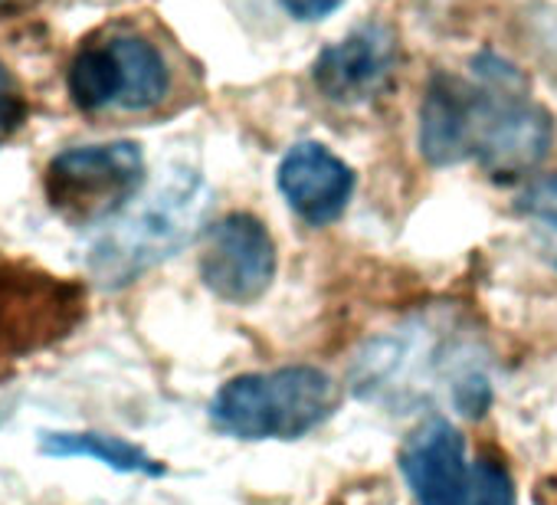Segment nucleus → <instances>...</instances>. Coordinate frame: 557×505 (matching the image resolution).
Instances as JSON below:
<instances>
[{
	"mask_svg": "<svg viewBox=\"0 0 557 505\" xmlns=\"http://www.w3.org/2000/svg\"><path fill=\"white\" fill-rule=\"evenodd\" d=\"M213 190L190 168H174L154 194L106 226L89 249V273L106 290L132 286L138 276L171 260L197 239L210 213Z\"/></svg>",
	"mask_w": 557,
	"mask_h": 505,
	"instance_id": "f257e3e1",
	"label": "nucleus"
},
{
	"mask_svg": "<svg viewBox=\"0 0 557 505\" xmlns=\"http://www.w3.org/2000/svg\"><path fill=\"white\" fill-rule=\"evenodd\" d=\"M345 0H283V8L299 17V21H322L329 14H335Z\"/></svg>",
	"mask_w": 557,
	"mask_h": 505,
	"instance_id": "dca6fc26",
	"label": "nucleus"
},
{
	"mask_svg": "<svg viewBox=\"0 0 557 505\" xmlns=\"http://www.w3.org/2000/svg\"><path fill=\"white\" fill-rule=\"evenodd\" d=\"M275 243L269 230L249 213H230L207 230L200 253L203 286L233 306H249L272 286Z\"/></svg>",
	"mask_w": 557,
	"mask_h": 505,
	"instance_id": "1a4fd4ad",
	"label": "nucleus"
},
{
	"mask_svg": "<svg viewBox=\"0 0 557 505\" xmlns=\"http://www.w3.org/2000/svg\"><path fill=\"white\" fill-rule=\"evenodd\" d=\"M479 368L482 365L475 361V352L469 345L449 338V332L417 322L394 335L368 342L364 352L355 358L351 387L364 401L407 407L423 401L436 384H443L446 397H453V387Z\"/></svg>",
	"mask_w": 557,
	"mask_h": 505,
	"instance_id": "20e7f679",
	"label": "nucleus"
},
{
	"mask_svg": "<svg viewBox=\"0 0 557 505\" xmlns=\"http://www.w3.org/2000/svg\"><path fill=\"white\" fill-rule=\"evenodd\" d=\"M420 151L433 164H459L472 155V106L469 86L453 76H436L420 109Z\"/></svg>",
	"mask_w": 557,
	"mask_h": 505,
	"instance_id": "f8f14e48",
	"label": "nucleus"
},
{
	"mask_svg": "<svg viewBox=\"0 0 557 505\" xmlns=\"http://www.w3.org/2000/svg\"><path fill=\"white\" fill-rule=\"evenodd\" d=\"M472 155H479L492 177H521L547 155L554 135L550 119L528 99V83L505 60L485 53L472 63Z\"/></svg>",
	"mask_w": 557,
	"mask_h": 505,
	"instance_id": "7ed1b4c3",
	"label": "nucleus"
},
{
	"mask_svg": "<svg viewBox=\"0 0 557 505\" xmlns=\"http://www.w3.org/2000/svg\"><path fill=\"white\" fill-rule=\"evenodd\" d=\"M278 190L306 223L325 226L345 213L355 190V174L325 145L302 141L278 164Z\"/></svg>",
	"mask_w": 557,
	"mask_h": 505,
	"instance_id": "9b49d317",
	"label": "nucleus"
},
{
	"mask_svg": "<svg viewBox=\"0 0 557 505\" xmlns=\"http://www.w3.org/2000/svg\"><path fill=\"white\" fill-rule=\"evenodd\" d=\"M521 210L531 213L534 220L557 213V177H547V181H537L534 187H528V194L521 197Z\"/></svg>",
	"mask_w": 557,
	"mask_h": 505,
	"instance_id": "2eb2a0df",
	"label": "nucleus"
},
{
	"mask_svg": "<svg viewBox=\"0 0 557 505\" xmlns=\"http://www.w3.org/2000/svg\"><path fill=\"white\" fill-rule=\"evenodd\" d=\"M342 401L332 374L289 365L230 378L210 401V420L236 440H299L319 430Z\"/></svg>",
	"mask_w": 557,
	"mask_h": 505,
	"instance_id": "f03ea898",
	"label": "nucleus"
},
{
	"mask_svg": "<svg viewBox=\"0 0 557 505\" xmlns=\"http://www.w3.org/2000/svg\"><path fill=\"white\" fill-rule=\"evenodd\" d=\"M86 319V290L30 263H0V378L50 352Z\"/></svg>",
	"mask_w": 557,
	"mask_h": 505,
	"instance_id": "423d86ee",
	"label": "nucleus"
},
{
	"mask_svg": "<svg viewBox=\"0 0 557 505\" xmlns=\"http://www.w3.org/2000/svg\"><path fill=\"white\" fill-rule=\"evenodd\" d=\"M141 187L145 155L135 141L66 148L44 174L47 204L70 226H99L115 220Z\"/></svg>",
	"mask_w": 557,
	"mask_h": 505,
	"instance_id": "0eeeda50",
	"label": "nucleus"
},
{
	"mask_svg": "<svg viewBox=\"0 0 557 505\" xmlns=\"http://www.w3.org/2000/svg\"><path fill=\"white\" fill-rule=\"evenodd\" d=\"M37 449L50 459H96L125 476H164V463L145 446L99 430H44Z\"/></svg>",
	"mask_w": 557,
	"mask_h": 505,
	"instance_id": "ddd939ff",
	"label": "nucleus"
},
{
	"mask_svg": "<svg viewBox=\"0 0 557 505\" xmlns=\"http://www.w3.org/2000/svg\"><path fill=\"white\" fill-rule=\"evenodd\" d=\"M537 246L544 253V260L557 270V213L537 217Z\"/></svg>",
	"mask_w": 557,
	"mask_h": 505,
	"instance_id": "f3484780",
	"label": "nucleus"
},
{
	"mask_svg": "<svg viewBox=\"0 0 557 505\" xmlns=\"http://www.w3.org/2000/svg\"><path fill=\"white\" fill-rule=\"evenodd\" d=\"M27 122V96L11 73V66L0 60V145H8Z\"/></svg>",
	"mask_w": 557,
	"mask_h": 505,
	"instance_id": "4468645a",
	"label": "nucleus"
},
{
	"mask_svg": "<svg viewBox=\"0 0 557 505\" xmlns=\"http://www.w3.org/2000/svg\"><path fill=\"white\" fill-rule=\"evenodd\" d=\"M400 472L417 505H518L511 472L488 456L469 463L466 440L446 417H430L407 436Z\"/></svg>",
	"mask_w": 557,
	"mask_h": 505,
	"instance_id": "39448f33",
	"label": "nucleus"
},
{
	"mask_svg": "<svg viewBox=\"0 0 557 505\" xmlns=\"http://www.w3.org/2000/svg\"><path fill=\"white\" fill-rule=\"evenodd\" d=\"M394 60V34L387 27H361L315 60V86L338 106H358L387 86Z\"/></svg>",
	"mask_w": 557,
	"mask_h": 505,
	"instance_id": "9d476101",
	"label": "nucleus"
},
{
	"mask_svg": "<svg viewBox=\"0 0 557 505\" xmlns=\"http://www.w3.org/2000/svg\"><path fill=\"white\" fill-rule=\"evenodd\" d=\"M171 76L164 57L135 34L86 44L66 73V89L83 112H148L168 96Z\"/></svg>",
	"mask_w": 557,
	"mask_h": 505,
	"instance_id": "6e6552de",
	"label": "nucleus"
}]
</instances>
